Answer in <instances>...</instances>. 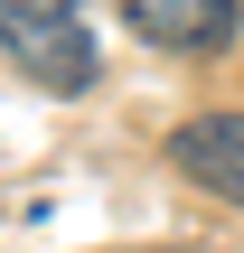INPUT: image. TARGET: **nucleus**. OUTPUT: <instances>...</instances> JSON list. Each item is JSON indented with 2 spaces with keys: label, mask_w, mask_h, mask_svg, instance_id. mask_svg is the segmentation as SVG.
I'll list each match as a JSON object with an SVG mask.
<instances>
[{
  "label": "nucleus",
  "mask_w": 244,
  "mask_h": 253,
  "mask_svg": "<svg viewBox=\"0 0 244 253\" xmlns=\"http://www.w3.org/2000/svg\"><path fill=\"white\" fill-rule=\"evenodd\" d=\"M94 0H0V56L47 84V94H94L103 47H94Z\"/></svg>",
  "instance_id": "nucleus-1"
},
{
  "label": "nucleus",
  "mask_w": 244,
  "mask_h": 253,
  "mask_svg": "<svg viewBox=\"0 0 244 253\" xmlns=\"http://www.w3.org/2000/svg\"><path fill=\"white\" fill-rule=\"evenodd\" d=\"M122 19L169 56H226L244 28V0H122Z\"/></svg>",
  "instance_id": "nucleus-2"
},
{
  "label": "nucleus",
  "mask_w": 244,
  "mask_h": 253,
  "mask_svg": "<svg viewBox=\"0 0 244 253\" xmlns=\"http://www.w3.org/2000/svg\"><path fill=\"white\" fill-rule=\"evenodd\" d=\"M169 160H179L188 188L244 207V113H197V122H179V131H169Z\"/></svg>",
  "instance_id": "nucleus-3"
}]
</instances>
